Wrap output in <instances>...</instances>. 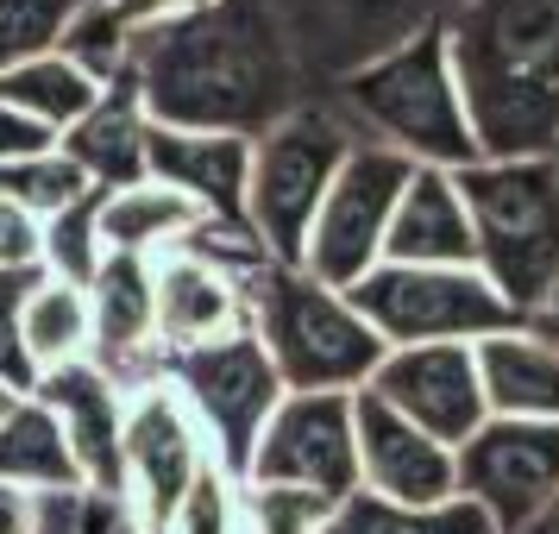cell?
<instances>
[{
	"instance_id": "cell-8",
	"label": "cell",
	"mask_w": 559,
	"mask_h": 534,
	"mask_svg": "<svg viewBox=\"0 0 559 534\" xmlns=\"http://www.w3.org/2000/svg\"><path fill=\"white\" fill-rule=\"evenodd\" d=\"M346 302L383 346H478L490 333L522 328V315L478 271H440V264H378L346 289Z\"/></svg>"
},
{
	"instance_id": "cell-34",
	"label": "cell",
	"mask_w": 559,
	"mask_h": 534,
	"mask_svg": "<svg viewBox=\"0 0 559 534\" xmlns=\"http://www.w3.org/2000/svg\"><path fill=\"white\" fill-rule=\"evenodd\" d=\"M0 271H45V221L13 202H0Z\"/></svg>"
},
{
	"instance_id": "cell-37",
	"label": "cell",
	"mask_w": 559,
	"mask_h": 534,
	"mask_svg": "<svg viewBox=\"0 0 559 534\" xmlns=\"http://www.w3.org/2000/svg\"><path fill=\"white\" fill-rule=\"evenodd\" d=\"M0 534H38V497L0 484Z\"/></svg>"
},
{
	"instance_id": "cell-19",
	"label": "cell",
	"mask_w": 559,
	"mask_h": 534,
	"mask_svg": "<svg viewBox=\"0 0 559 534\" xmlns=\"http://www.w3.org/2000/svg\"><path fill=\"white\" fill-rule=\"evenodd\" d=\"M383 264L472 271V214H465L453 170H408L390 233H383Z\"/></svg>"
},
{
	"instance_id": "cell-25",
	"label": "cell",
	"mask_w": 559,
	"mask_h": 534,
	"mask_svg": "<svg viewBox=\"0 0 559 534\" xmlns=\"http://www.w3.org/2000/svg\"><path fill=\"white\" fill-rule=\"evenodd\" d=\"M102 95H107L102 82H88L63 51H45V57H26V63L0 70V102L20 107L26 120H38L51 139H63Z\"/></svg>"
},
{
	"instance_id": "cell-16",
	"label": "cell",
	"mask_w": 559,
	"mask_h": 534,
	"mask_svg": "<svg viewBox=\"0 0 559 534\" xmlns=\"http://www.w3.org/2000/svg\"><path fill=\"white\" fill-rule=\"evenodd\" d=\"M88 358L127 390V378L157 383V315H152V258L107 252L88 283ZM132 383V390H139Z\"/></svg>"
},
{
	"instance_id": "cell-21",
	"label": "cell",
	"mask_w": 559,
	"mask_h": 534,
	"mask_svg": "<svg viewBox=\"0 0 559 534\" xmlns=\"http://www.w3.org/2000/svg\"><path fill=\"white\" fill-rule=\"evenodd\" d=\"M145 132H152V120H145L139 95H132L127 82H114L102 102L57 139V152L88 177V189L107 195V189H127V182L145 177Z\"/></svg>"
},
{
	"instance_id": "cell-13",
	"label": "cell",
	"mask_w": 559,
	"mask_h": 534,
	"mask_svg": "<svg viewBox=\"0 0 559 534\" xmlns=\"http://www.w3.org/2000/svg\"><path fill=\"white\" fill-rule=\"evenodd\" d=\"M365 390L453 453L490 422L472 346H390Z\"/></svg>"
},
{
	"instance_id": "cell-17",
	"label": "cell",
	"mask_w": 559,
	"mask_h": 534,
	"mask_svg": "<svg viewBox=\"0 0 559 534\" xmlns=\"http://www.w3.org/2000/svg\"><path fill=\"white\" fill-rule=\"evenodd\" d=\"M246 170H252V139L182 132V127L145 132V177L177 189L182 202H195L202 221L246 227Z\"/></svg>"
},
{
	"instance_id": "cell-24",
	"label": "cell",
	"mask_w": 559,
	"mask_h": 534,
	"mask_svg": "<svg viewBox=\"0 0 559 534\" xmlns=\"http://www.w3.org/2000/svg\"><path fill=\"white\" fill-rule=\"evenodd\" d=\"M20 353H26L32 378L88 358V289L38 271L20 302Z\"/></svg>"
},
{
	"instance_id": "cell-4",
	"label": "cell",
	"mask_w": 559,
	"mask_h": 534,
	"mask_svg": "<svg viewBox=\"0 0 559 534\" xmlns=\"http://www.w3.org/2000/svg\"><path fill=\"white\" fill-rule=\"evenodd\" d=\"M346 107L358 114L371 145L408 157L415 170L478 164V139H472V120H465V95H459L440 20L403 32L390 51L358 63L346 76Z\"/></svg>"
},
{
	"instance_id": "cell-11",
	"label": "cell",
	"mask_w": 559,
	"mask_h": 534,
	"mask_svg": "<svg viewBox=\"0 0 559 534\" xmlns=\"http://www.w3.org/2000/svg\"><path fill=\"white\" fill-rule=\"evenodd\" d=\"M239 484H289V490L346 503L358 490L353 396L346 390H283Z\"/></svg>"
},
{
	"instance_id": "cell-20",
	"label": "cell",
	"mask_w": 559,
	"mask_h": 534,
	"mask_svg": "<svg viewBox=\"0 0 559 534\" xmlns=\"http://www.w3.org/2000/svg\"><path fill=\"white\" fill-rule=\"evenodd\" d=\"M484 408L497 422H559V346L540 328H503L472 346Z\"/></svg>"
},
{
	"instance_id": "cell-40",
	"label": "cell",
	"mask_w": 559,
	"mask_h": 534,
	"mask_svg": "<svg viewBox=\"0 0 559 534\" xmlns=\"http://www.w3.org/2000/svg\"><path fill=\"white\" fill-rule=\"evenodd\" d=\"M20 403V390H13V383H0V422H7V408Z\"/></svg>"
},
{
	"instance_id": "cell-32",
	"label": "cell",
	"mask_w": 559,
	"mask_h": 534,
	"mask_svg": "<svg viewBox=\"0 0 559 534\" xmlns=\"http://www.w3.org/2000/svg\"><path fill=\"white\" fill-rule=\"evenodd\" d=\"M170 534H239V522H233V478H221V472L207 465L202 484L189 490V503L177 509Z\"/></svg>"
},
{
	"instance_id": "cell-5",
	"label": "cell",
	"mask_w": 559,
	"mask_h": 534,
	"mask_svg": "<svg viewBox=\"0 0 559 534\" xmlns=\"http://www.w3.org/2000/svg\"><path fill=\"white\" fill-rule=\"evenodd\" d=\"M246 328L258 333L283 390H346L353 396L390 353L340 289L314 283L296 264H264L246 283Z\"/></svg>"
},
{
	"instance_id": "cell-15",
	"label": "cell",
	"mask_w": 559,
	"mask_h": 534,
	"mask_svg": "<svg viewBox=\"0 0 559 534\" xmlns=\"http://www.w3.org/2000/svg\"><path fill=\"white\" fill-rule=\"evenodd\" d=\"M26 396L57 415V428L76 453L82 490L95 497H114L120 503V428H127V390L107 378L95 358H76V365H57V371H38Z\"/></svg>"
},
{
	"instance_id": "cell-12",
	"label": "cell",
	"mask_w": 559,
	"mask_h": 534,
	"mask_svg": "<svg viewBox=\"0 0 559 534\" xmlns=\"http://www.w3.org/2000/svg\"><path fill=\"white\" fill-rule=\"evenodd\" d=\"M459 497L497 534H522L559 490V422H484L453 453Z\"/></svg>"
},
{
	"instance_id": "cell-22",
	"label": "cell",
	"mask_w": 559,
	"mask_h": 534,
	"mask_svg": "<svg viewBox=\"0 0 559 534\" xmlns=\"http://www.w3.org/2000/svg\"><path fill=\"white\" fill-rule=\"evenodd\" d=\"M0 484L32 490V497H76L82 490L76 453L38 396H20L0 422Z\"/></svg>"
},
{
	"instance_id": "cell-2",
	"label": "cell",
	"mask_w": 559,
	"mask_h": 534,
	"mask_svg": "<svg viewBox=\"0 0 559 534\" xmlns=\"http://www.w3.org/2000/svg\"><path fill=\"white\" fill-rule=\"evenodd\" d=\"M440 32L478 157H559V0H459Z\"/></svg>"
},
{
	"instance_id": "cell-9",
	"label": "cell",
	"mask_w": 559,
	"mask_h": 534,
	"mask_svg": "<svg viewBox=\"0 0 559 534\" xmlns=\"http://www.w3.org/2000/svg\"><path fill=\"white\" fill-rule=\"evenodd\" d=\"M408 170H415L408 157L358 139L353 157L340 164L333 189L314 207V227H308V246H302L296 271H308L314 283H328L340 296L358 277H371L383 264V233H390V214H396V195H403Z\"/></svg>"
},
{
	"instance_id": "cell-18",
	"label": "cell",
	"mask_w": 559,
	"mask_h": 534,
	"mask_svg": "<svg viewBox=\"0 0 559 534\" xmlns=\"http://www.w3.org/2000/svg\"><path fill=\"white\" fill-rule=\"evenodd\" d=\"M152 315H157V353H182V346H202L221 333L246 328V289L214 271L207 258L170 252L152 258Z\"/></svg>"
},
{
	"instance_id": "cell-23",
	"label": "cell",
	"mask_w": 559,
	"mask_h": 534,
	"mask_svg": "<svg viewBox=\"0 0 559 534\" xmlns=\"http://www.w3.org/2000/svg\"><path fill=\"white\" fill-rule=\"evenodd\" d=\"M195 227H202V207L182 202L177 189H164L152 177L102 195V252L157 258V252H170V246H182Z\"/></svg>"
},
{
	"instance_id": "cell-29",
	"label": "cell",
	"mask_w": 559,
	"mask_h": 534,
	"mask_svg": "<svg viewBox=\"0 0 559 534\" xmlns=\"http://www.w3.org/2000/svg\"><path fill=\"white\" fill-rule=\"evenodd\" d=\"M333 503L289 484H233V522L239 534H321Z\"/></svg>"
},
{
	"instance_id": "cell-27",
	"label": "cell",
	"mask_w": 559,
	"mask_h": 534,
	"mask_svg": "<svg viewBox=\"0 0 559 534\" xmlns=\"http://www.w3.org/2000/svg\"><path fill=\"white\" fill-rule=\"evenodd\" d=\"M57 51L70 57L88 82H102V88L127 82V63H132V26H127V13H120L114 0H82L76 20H70V26H63V38H57Z\"/></svg>"
},
{
	"instance_id": "cell-33",
	"label": "cell",
	"mask_w": 559,
	"mask_h": 534,
	"mask_svg": "<svg viewBox=\"0 0 559 534\" xmlns=\"http://www.w3.org/2000/svg\"><path fill=\"white\" fill-rule=\"evenodd\" d=\"M32 277H38V271H32ZM32 277L0 271V383H13L20 396L32 390V365H26V353H20V302H26Z\"/></svg>"
},
{
	"instance_id": "cell-14",
	"label": "cell",
	"mask_w": 559,
	"mask_h": 534,
	"mask_svg": "<svg viewBox=\"0 0 559 534\" xmlns=\"http://www.w3.org/2000/svg\"><path fill=\"white\" fill-rule=\"evenodd\" d=\"M353 440H358V490L403 509H433L459 497L453 447L403 422L371 390H353Z\"/></svg>"
},
{
	"instance_id": "cell-38",
	"label": "cell",
	"mask_w": 559,
	"mask_h": 534,
	"mask_svg": "<svg viewBox=\"0 0 559 534\" xmlns=\"http://www.w3.org/2000/svg\"><path fill=\"white\" fill-rule=\"evenodd\" d=\"M528 328H540V333H547V340H554V346H559V289H554V302L540 308V315H534Z\"/></svg>"
},
{
	"instance_id": "cell-7",
	"label": "cell",
	"mask_w": 559,
	"mask_h": 534,
	"mask_svg": "<svg viewBox=\"0 0 559 534\" xmlns=\"http://www.w3.org/2000/svg\"><path fill=\"white\" fill-rule=\"evenodd\" d=\"M157 378L177 390V403L189 408V422L202 434L207 465L221 478H246L252 465V447L271 408L283 403V383L271 371V358L258 346L252 328H233L221 340H202V346H182V353H164Z\"/></svg>"
},
{
	"instance_id": "cell-3",
	"label": "cell",
	"mask_w": 559,
	"mask_h": 534,
	"mask_svg": "<svg viewBox=\"0 0 559 534\" xmlns=\"http://www.w3.org/2000/svg\"><path fill=\"white\" fill-rule=\"evenodd\" d=\"M453 182L472 214V271L534 321L559 289V157H478Z\"/></svg>"
},
{
	"instance_id": "cell-36",
	"label": "cell",
	"mask_w": 559,
	"mask_h": 534,
	"mask_svg": "<svg viewBox=\"0 0 559 534\" xmlns=\"http://www.w3.org/2000/svg\"><path fill=\"white\" fill-rule=\"evenodd\" d=\"M120 13H127V26H164V20H189V13H207V7H221V0H114Z\"/></svg>"
},
{
	"instance_id": "cell-39",
	"label": "cell",
	"mask_w": 559,
	"mask_h": 534,
	"mask_svg": "<svg viewBox=\"0 0 559 534\" xmlns=\"http://www.w3.org/2000/svg\"><path fill=\"white\" fill-rule=\"evenodd\" d=\"M522 534H559V490H554V503L540 509V515H534V522H528Z\"/></svg>"
},
{
	"instance_id": "cell-26",
	"label": "cell",
	"mask_w": 559,
	"mask_h": 534,
	"mask_svg": "<svg viewBox=\"0 0 559 534\" xmlns=\"http://www.w3.org/2000/svg\"><path fill=\"white\" fill-rule=\"evenodd\" d=\"M321 534H497V529H490L465 497L433 503V509H403V503H383V497L353 490L346 503H333Z\"/></svg>"
},
{
	"instance_id": "cell-28",
	"label": "cell",
	"mask_w": 559,
	"mask_h": 534,
	"mask_svg": "<svg viewBox=\"0 0 559 534\" xmlns=\"http://www.w3.org/2000/svg\"><path fill=\"white\" fill-rule=\"evenodd\" d=\"M82 195H95V189H88V177L63 152H38V157H20V164H0V202L26 207L38 221L76 207Z\"/></svg>"
},
{
	"instance_id": "cell-35",
	"label": "cell",
	"mask_w": 559,
	"mask_h": 534,
	"mask_svg": "<svg viewBox=\"0 0 559 534\" xmlns=\"http://www.w3.org/2000/svg\"><path fill=\"white\" fill-rule=\"evenodd\" d=\"M38 152H57V139L38 120H26L20 107L0 102V164H20V157H38Z\"/></svg>"
},
{
	"instance_id": "cell-6",
	"label": "cell",
	"mask_w": 559,
	"mask_h": 534,
	"mask_svg": "<svg viewBox=\"0 0 559 534\" xmlns=\"http://www.w3.org/2000/svg\"><path fill=\"white\" fill-rule=\"evenodd\" d=\"M353 127L328 107H289L277 127L252 139V170H246V233H252L271 264H302L314 207L333 189L340 164L353 157Z\"/></svg>"
},
{
	"instance_id": "cell-31",
	"label": "cell",
	"mask_w": 559,
	"mask_h": 534,
	"mask_svg": "<svg viewBox=\"0 0 559 534\" xmlns=\"http://www.w3.org/2000/svg\"><path fill=\"white\" fill-rule=\"evenodd\" d=\"M76 7L82 0H0V70L57 51V38L76 20Z\"/></svg>"
},
{
	"instance_id": "cell-30",
	"label": "cell",
	"mask_w": 559,
	"mask_h": 534,
	"mask_svg": "<svg viewBox=\"0 0 559 534\" xmlns=\"http://www.w3.org/2000/svg\"><path fill=\"white\" fill-rule=\"evenodd\" d=\"M102 189L95 195H82L76 207H63L45 221V277H63L88 289L95 271H102Z\"/></svg>"
},
{
	"instance_id": "cell-10",
	"label": "cell",
	"mask_w": 559,
	"mask_h": 534,
	"mask_svg": "<svg viewBox=\"0 0 559 534\" xmlns=\"http://www.w3.org/2000/svg\"><path fill=\"white\" fill-rule=\"evenodd\" d=\"M207 472V447L177 390L157 378L127 390V428H120V503L145 534H170L177 509Z\"/></svg>"
},
{
	"instance_id": "cell-1",
	"label": "cell",
	"mask_w": 559,
	"mask_h": 534,
	"mask_svg": "<svg viewBox=\"0 0 559 534\" xmlns=\"http://www.w3.org/2000/svg\"><path fill=\"white\" fill-rule=\"evenodd\" d=\"M127 88L152 127L258 139L289 114V63L271 20L246 0H221L189 20L132 32Z\"/></svg>"
}]
</instances>
